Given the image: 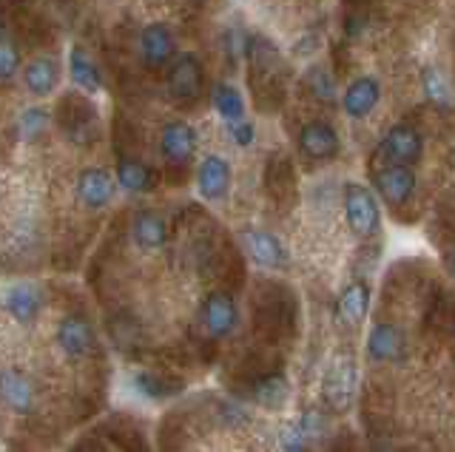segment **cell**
I'll return each instance as SVG.
<instances>
[{"label":"cell","instance_id":"obj_1","mask_svg":"<svg viewBox=\"0 0 455 452\" xmlns=\"http://www.w3.org/2000/svg\"><path fill=\"white\" fill-rule=\"evenodd\" d=\"M245 58H248V83L253 91V100L259 108H276L284 100V60L282 54L274 49V44L259 35H253L245 40Z\"/></svg>","mask_w":455,"mask_h":452},{"label":"cell","instance_id":"obj_2","mask_svg":"<svg viewBox=\"0 0 455 452\" xmlns=\"http://www.w3.org/2000/svg\"><path fill=\"white\" fill-rule=\"evenodd\" d=\"M57 123L66 131L68 139L80 146H89L97 139V108L89 97L83 94H66L57 106Z\"/></svg>","mask_w":455,"mask_h":452},{"label":"cell","instance_id":"obj_3","mask_svg":"<svg viewBox=\"0 0 455 452\" xmlns=\"http://www.w3.org/2000/svg\"><path fill=\"white\" fill-rule=\"evenodd\" d=\"M205 91V72L196 54H182L168 68V94L180 106H194Z\"/></svg>","mask_w":455,"mask_h":452},{"label":"cell","instance_id":"obj_4","mask_svg":"<svg viewBox=\"0 0 455 452\" xmlns=\"http://www.w3.org/2000/svg\"><path fill=\"white\" fill-rule=\"evenodd\" d=\"M345 217L355 236H373L381 225V210L370 188L359 182H347L345 186Z\"/></svg>","mask_w":455,"mask_h":452},{"label":"cell","instance_id":"obj_5","mask_svg":"<svg viewBox=\"0 0 455 452\" xmlns=\"http://www.w3.org/2000/svg\"><path fill=\"white\" fill-rule=\"evenodd\" d=\"M355 381H359V373H355V361L350 356H336L331 361L322 381V393L324 401L333 413H345V409L353 404L355 395Z\"/></svg>","mask_w":455,"mask_h":452},{"label":"cell","instance_id":"obj_6","mask_svg":"<svg viewBox=\"0 0 455 452\" xmlns=\"http://www.w3.org/2000/svg\"><path fill=\"white\" fill-rule=\"evenodd\" d=\"M421 151H424V139H421L419 129H412V125H393L379 143L376 157L384 160V165L410 168L412 163L421 160Z\"/></svg>","mask_w":455,"mask_h":452},{"label":"cell","instance_id":"obj_7","mask_svg":"<svg viewBox=\"0 0 455 452\" xmlns=\"http://www.w3.org/2000/svg\"><path fill=\"white\" fill-rule=\"evenodd\" d=\"M199 321L208 336L213 338H225L236 330L239 324V307L228 293H211L208 299L199 307Z\"/></svg>","mask_w":455,"mask_h":452},{"label":"cell","instance_id":"obj_8","mask_svg":"<svg viewBox=\"0 0 455 452\" xmlns=\"http://www.w3.org/2000/svg\"><path fill=\"white\" fill-rule=\"evenodd\" d=\"M242 248H245V253H251L256 265L267 267V271H288L291 267L288 248L267 231H245L242 234Z\"/></svg>","mask_w":455,"mask_h":452},{"label":"cell","instance_id":"obj_9","mask_svg":"<svg viewBox=\"0 0 455 452\" xmlns=\"http://www.w3.org/2000/svg\"><path fill=\"white\" fill-rule=\"evenodd\" d=\"M0 305L6 307V313L20 321V324H32L40 310H43V290L35 282H18V285H9L0 296Z\"/></svg>","mask_w":455,"mask_h":452},{"label":"cell","instance_id":"obj_10","mask_svg":"<svg viewBox=\"0 0 455 452\" xmlns=\"http://www.w3.org/2000/svg\"><path fill=\"white\" fill-rule=\"evenodd\" d=\"M140 54L146 60L148 68H165L171 66L177 54V40L171 35L168 26L163 23H151L140 32Z\"/></svg>","mask_w":455,"mask_h":452},{"label":"cell","instance_id":"obj_11","mask_svg":"<svg viewBox=\"0 0 455 452\" xmlns=\"http://www.w3.org/2000/svg\"><path fill=\"white\" fill-rule=\"evenodd\" d=\"M373 182L381 200L393 208H402L412 196V191H416V174H412V168L404 165H384L381 171H376Z\"/></svg>","mask_w":455,"mask_h":452},{"label":"cell","instance_id":"obj_12","mask_svg":"<svg viewBox=\"0 0 455 452\" xmlns=\"http://www.w3.org/2000/svg\"><path fill=\"white\" fill-rule=\"evenodd\" d=\"M160 151H163V157L171 165H180V168L188 165V160L194 157V151H196L194 125H188L185 120L168 123L163 129V134H160Z\"/></svg>","mask_w":455,"mask_h":452},{"label":"cell","instance_id":"obj_13","mask_svg":"<svg viewBox=\"0 0 455 452\" xmlns=\"http://www.w3.org/2000/svg\"><path fill=\"white\" fill-rule=\"evenodd\" d=\"M299 148H302L307 160H316V163L333 160L339 154V134L331 123L313 120L299 131Z\"/></svg>","mask_w":455,"mask_h":452},{"label":"cell","instance_id":"obj_14","mask_svg":"<svg viewBox=\"0 0 455 452\" xmlns=\"http://www.w3.org/2000/svg\"><path fill=\"white\" fill-rule=\"evenodd\" d=\"M57 345L68 359H83L94 350V330L89 319L83 316H66L57 324Z\"/></svg>","mask_w":455,"mask_h":452},{"label":"cell","instance_id":"obj_15","mask_svg":"<svg viewBox=\"0 0 455 452\" xmlns=\"http://www.w3.org/2000/svg\"><path fill=\"white\" fill-rule=\"evenodd\" d=\"M77 200L92 210L106 208L114 200V177L106 168H85L77 177Z\"/></svg>","mask_w":455,"mask_h":452},{"label":"cell","instance_id":"obj_16","mask_svg":"<svg viewBox=\"0 0 455 452\" xmlns=\"http://www.w3.org/2000/svg\"><path fill=\"white\" fill-rule=\"evenodd\" d=\"M0 399H4L6 407H12L14 413H32L35 407V385L32 378L26 373L14 370V367H6V370H0Z\"/></svg>","mask_w":455,"mask_h":452},{"label":"cell","instance_id":"obj_17","mask_svg":"<svg viewBox=\"0 0 455 452\" xmlns=\"http://www.w3.org/2000/svg\"><path fill=\"white\" fill-rule=\"evenodd\" d=\"M196 186L205 200H211V202L222 200L228 194V186H231V165H228L220 154H208L196 171Z\"/></svg>","mask_w":455,"mask_h":452},{"label":"cell","instance_id":"obj_18","mask_svg":"<svg viewBox=\"0 0 455 452\" xmlns=\"http://www.w3.org/2000/svg\"><path fill=\"white\" fill-rule=\"evenodd\" d=\"M381 100V86L376 77H359L353 80L347 91H345V100H341V106H345V115L353 117V120H362L367 117L370 111H373Z\"/></svg>","mask_w":455,"mask_h":452},{"label":"cell","instance_id":"obj_19","mask_svg":"<svg viewBox=\"0 0 455 452\" xmlns=\"http://www.w3.org/2000/svg\"><path fill=\"white\" fill-rule=\"evenodd\" d=\"M265 188L276 202H293L296 196V179H293V165L284 160L282 154H274L265 165Z\"/></svg>","mask_w":455,"mask_h":452},{"label":"cell","instance_id":"obj_20","mask_svg":"<svg viewBox=\"0 0 455 452\" xmlns=\"http://www.w3.org/2000/svg\"><path fill=\"white\" fill-rule=\"evenodd\" d=\"M367 350L376 361H398L404 356V336L390 321H379L367 338Z\"/></svg>","mask_w":455,"mask_h":452},{"label":"cell","instance_id":"obj_21","mask_svg":"<svg viewBox=\"0 0 455 452\" xmlns=\"http://www.w3.org/2000/svg\"><path fill=\"white\" fill-rule=\"evenodd\" d=\"M132 236L142 250H156L168 242V225L154 210H137L132 219Z\"/></svg>","mask_w":455,"mask_h":452},{"label":"cell","instance_id":"obj_22","mask_svg":"<svg viewBox=\"0 0 455 452\" xmlns=\"http://www.w3.org/2000/svg\"><path fill=\"white\" fill-rule=\"evenodd\" d=\"M367 307H370V285L353 282L336 299V319L341 324H359L367 316Z\"/></svg>","mask_w":455,"mask_h":452},{"label":"cell","instance_id":"obj_23","mask_svg":"<svg viewBox=\"0 0 455 452\" xmlns=\"http://www.w3.org/2000/svg\"><path fill=\"white\" fill-rule=\"evenodd\" d=\"M23 83L35 97H46L57 89V83H60V66H57L54 58H37L26 66Z\"/></svg>","mask_w":455,"mask_h":452},{"label":"cell","instance_id":"obj_24","mask_svg":"<svg viewBox=\"0 0 455 452\" xmlns=\"http://www.w3.org/2000/svg\"><path fill=\"white\" fill-rule=\"evenodd\" d=\"M68 72L75 86H80L83 91H100L103 89V75H100V66L94 63V58L83 46H75L68 52Z\"/></svg>","mask_w":455,"mask_h":452},{"label":"cell","instance_id":"obj_25","mask_svg":"<svg viewBox=\"0 0 455 452\" xmlns=\"http://www.w3.org/2000/svg\"><path fill=\"white\" fill-rule=\"evenodd\" d=\"M117 182H120V188L128 194H146L154 188V171L137 157H120Z\"/></svg>","mask_w":455,"mask_h":452},{"label":"cell","instance_id":"obj_26","mask_svg":"<svg viewBox=\"0 0 455 452\" xmlns=\"http://www.w3.org/2000/svg\"><path fill=\"white\" fill-rule=\"evenodd\" d=\"M213 108L220 111V117L225 120L228 129L248 120V115H245V100H242V94L234 86H228V83H220V86L213 89Z\"/></svg>","mask_w":455,"mask_h":452},{"label":"cell","instance_id":"obj_27","mask_svg":"<svg viewBox=\"0 0 455 452\" xmlns=\"http://www.w3.org/2000/svg\"><path fill=\"white\" fill-rule=\"evenodd\" d=\"M305 86H307V91L316 97L319 103H324V106H333L336 103V94H339L336 75L327 66H313V68H307Z\"/></svg>","mask_w":455,"mask_h":452},{"label":"cell","instance_id":"obj_28","mask_svg":"<svg viewBox=\"0 0 455 452\" xmlns=\"http://www.w3.org/2000/svg\"><path fill=\"white\" fill-rule=\"evenodd\" d=\"M132 387L142 395V399H151V401H163L168 395H174L180 385H171L168 378L156 376L151 370H140L132 376Z\"/></svg>","mask_w":455,"mask_h":452},{"label":"cell","instance_id":"obj_29","mask_svg":"<svg viewBox=\"0 0 455 452\" xmlns=\"http://www.w3.org/2000/svg\"><path fill=\"white\" fill-rule=\"evenodd\" d=\"M421 86H424L427 100H430L435 108H450V86H447V77L441 68L427 66L421 72Z\"/></svg>","mask_w":455,"mask_h":452},{"label":"cell","instance_id":"obj_30","mask_svg":"<svg viewBox=\"0 0 455 452\" xmlns=\"http://www.w3.org/2000/svg\"><path fill=\"white\" fill-rule=\"evenodd\" d=\"M253 399L265 407H282L288 399V381L282 376H265L253 385Z\"/></svg>","mask_w":455,"mask_h":452},{"label":"cell","instance_id":"obj_31","mask_svg":"<svg viewBox=\"0 0 455 452\" xmlns=\"http://www.w3.org/2000/svg\"><path fill=\"white\" fill-rule=\"evenodd\" d=\"M49 125V111L46 108H26L20 120H18V129L23 139H37Z\"/></svg>","mask_w":455,"mask_h":452},{"label":"cell","instance_id":"obj_32","mask_svg":"<svg viewBox=\"0 0 455 452\" xmlns=\"http://www.w3.org/2000/svg\"><path fill=\"white\" fill-rule=\"evenodd\" d=\"M18 68H20V49L12 40L0 37V83L12 80L18 75Z\"/></svg>","mask_w":455,"mask_h":452},{"label":"cell","instance_id":"obj_33","mask_svg":"<svg viewBox=\"0 0 455 452\" xmlns=\"http://www.w3.org/2000/svg\"><path fill=\"white\" fill-rule=\"evenodd\" d=\"M347 6H367V4H376V0H345Z\"/></svg>","mask_w":455,"mask_h":452},{"label":"cell","instance_id":"obj_34","mask_svg":"<svg viewBox=\"0 0 455 452\" xmlns=\"http://www.w3.org/2000/svg\"><path fill=\"white\" fill-rule=\"evenodd\" d=\"M4 26H6V15L0 12V37H4Z\"/></svg>","mask_w":455,"mask_h":452}]
</instances>
